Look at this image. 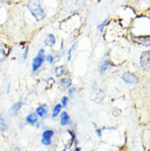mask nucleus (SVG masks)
<instances>
[{"label":"nucleus","mask_w":150,"mask_h":151,"mask_svg":"<svg viewBox=\"0 0 150 151\" xmlns=\"http://www.w3.org/2000/svg\"><path fill=\"white\" fill-rule=\"evenodd\" d=\"M42 0H28L27 8L36 21L40 22L46 17V12L41 5Z\"/></svg>","instance_id":"f257e3e1"},{"label":"nucleus","mask_w":150,"mask_h":151,"mask_svg":"<svg viewBox=\"0 0 150 151\" xmlns=\"http://www.w3.org/2000/svg\"><path fill=\"white\" fill-rule=\"evenodd\" d=\"M85 2V0H66L65 8L69 12H74L82 8Z\"/></svg>","instance_id":"f03ea898"},{"label":"nucleus","mask_w":150,"mask_h":151,"mask_svg":"<svg viewBox=\"0 0 150 151\" xmlns=\"http://www.w3.org/2000/svg\"><path fill=\"white\" fill-rule=\"evenodd\" d=\"M150 53L149 51H146L142 53L140 57V65L143 69L146 72H149L150 68Z\"/></svg>","instance_id":"7ed1b4c3"},{"label":"nucleus","mask_w":150,"mask_h":151,"mask_svg":"<svg viewBox=\"0 0 150 151\" xmlns=\"http://www.w3.org/2000/svg\"><path fill=\"white\" fill-rule=\"evenodd\" d=\"M44 59V51L43 49H40L38 53L36 58H34L33 60V63H32V68H33V71H36L38 68H39L43 63Z\"/></svg>","instance_id":"20e7f679"},{"label":"nucleus","mask_w":150,"mask_h":151,"mask_svg":"<svg viewBox=\"0 0 150 151\" xmlns=\"http://www.w3.org/2000/svg\"><path fill=\"white\" fill-rule=\"evenodd\" d=\"M53 136V132L51 130H47L43 133L42 136V143L45 145H49L51 144V138Z\"/></svg>","instance_id":"39448f33"},{"label":"nucleus","mask_w":150,"mask_h":151,"mask_svg":"<svg viewBox=\"0 0 150 151\" xmlns=\"http://www.w3.org/2000/svg\"><path fill=\"white\" fill-rule=\"evenodd\" d=\"M122 80L127 84H135L137 82V77L132 73H125L122 76Z\"/></svg>","instance_id":"423d86ee"},{"label":"nucleus","mask_w":150,"mask_h":151,"mask_svg":"<svg viewBox=\"0 0 150 151\" xmlns=\"http://www.w3.org/2000/svg\"><path fill=\"white\" fill-rule=\"evenodd\" d=\"M94 96L95 97V98L93 99L92 100H94V101H95L96 103L101 102L102 100L103 99V98H104L103 92V91L100 90V89H96V90L92 93L91 97H94Z\"/></svg>","instance_id":"0eeeda50"},{"label":"nucleus","mask_w":150,"mask_h":151,"mask_svg":"<svg viewBox=\"0 0 150 151\" xmlns=\"http://www.w3.org/2000/svg\"><path fill=\"white\" fill-rule=\"evenodd\" d=\"M55 42H56V40H55V37L54 35L52 34H49L47 35V37L45 38L44 43L45 45L47 46H49V47H52L55 45Z\"/></svg>","instance_id":"6e6552de"},{"label":"nucleus","mask_w":150,"mask_h":151,"mask_svg":"<svg viewBox=\"0 0 150 151\" xmlns=\"http://www.w3.org/2000/svg\"><path fill=\"white\" fill-rule=\"evenodd\" d=\"M6 49H7L6 45L4 44H3L2 42H0V63L4 60V58H6V56H7Z\"/></svg>","instance_id":"1a4fd4ad"},{"label":"nucleus","mask_w":150,"mask_h":151,"mask_svg":"<svg viewBox=\"0 0 150 151\" xmlns=\"http://www.w3.org/2000/svg\"><path fill=\"white\" fill-rule=\"evenodd\" d=\"M69 120H70V117L67 113V112H62V115H61V125H62V126L67 125L69 123Z\"/></svg>","instance_id":"9d476101"},{"label":"nucleus","mask_w":150,"mask_h":151,"mask_svg":"<svg viewBox=\"0 0 150 151\" xmlns=\"http://www.w3.org/2000/svg\"><path fill=\"white\" fill-rule=\"evenodd\" d=\"M22 105V102H19V103H17V104H14V105L12 106V108H11V109L9 110V113H11L12 116H14L16 113L18 112V110L21 109Z\"/></svg>","instance_id":"9b49d317"},{"label":"nucleus","mask_w":150,"mask_h":151,"mask_svg":"<svg viewBox=\"0 0 150 151\" xmlns=\"http://www.w3.org/2000/svg\"><path fill=\"white\" fill-rule=\"evenodd\" d=\"M109 66V62L108 60L103 61L100 64V67H99V72L100 74H103L104 72L107 71V69L108 68Z\"/></svg>","instance_id":"f8f14e48"},{"label":"nucleus","mask_w":150,"mask_h":151,"mask_svg":"<svg viewBox=\"0 0 150 151\" xmlns=\"http://www.w3.org/2000/svg\"><path fill=\"white\" fill-rule=\"evenodd\" d=\"M36 112H37L38 115H39L40 117H44V116H45V115L47 114V112H48L47 108H46V105L44 104V105L39 107L37 109V110H36Z\"/></svg>","instance_id":"ddd939ff"},{"label":"nucleus","mask_w":150,"mask_h":151,"mask_svg":"<svg viewBox=\"0 0 150 151\" xmlns=\"http://www.w3.org/2000/svg\"><path fill=\"white\" fill-rule=\"evenodd\" d=\"M27 120L28 122H30V123H35V122H37L38 117L36 113H30V114H29L27 116Z\"/></svg>","instance_id":"4468645a"},{"label":"nucleus","mask_w":150,"mask_h":151,"mask_svg":"<svg viewBox=\"0 0 150 151\" xmlns=\"http://www.w3.org/2000/svg\"><path fill=\"white\" fill-rule=\"evenodd\" d=\"M0 129L3 131V132H5L8 130V125L6 124V122L4 121V119L3 118V117L0 115Z\"/></svg>","instance_id":"2eb2a0df"},{"label":"nucleus","mask_w":150,"mask_h":151,"mask_svg":"<svg viewBox=\"0 0 150 151\" xmlns=\"http://www.w3.org/2000/svg\"><path fill=\"white\" fill-rule=\"evenodd\" d=\"M61 84L63 87L67 88L71 85V80L70 78H63V79L61 81Z\"/></svg>","instance_id":"dca6fc26"},{"label":"nucleus","mask_w":150,"mask_h":151,"mask_svg":"<svg viewBox=\"0 0 150 151\" xmlns=\"http://www.w3.org/2000/svg\"><path fill=\"white\" fill-rule=\"evenodd\" d=\"M61 109H62V105L61 104H57L54 109H53V117H55L56 116H57V114L59 113V112L61 111Z\"/></svg>","instance_id":"f3484780"},{"label":"nucleus","mask_w":150,"mask_h":151,"mask_svg":"<svg viewBox=\"0 0 150 151\" xmlns=\"http://www.w3.org/2000/svg\"><path fill=\"white\" fill-rule=\"evenodd\" d=\"M64 72V68L63 67H57V68L55 69V73L57 77H59L61 76L62 75V73Z\"/></svg>","instance_id":"a211bd4d"},{"label":"nucleus","mask_w":150,"mask_h":151,"mask_svg":"<svg viewBox=\"0 0 150 151\" xmlns=\"http://www.w3.org/2000/svg\"><path fill=\"white\" fill-rule=\"evenodd\" d=\"M46 60L48 61L49 63H53V56H51V55H49V56H47V58H46Z\"/></svg>","instance_id":"6ab92c4d"},{"label":"nucleus","mask_w":150,"mask_h":151,"mask_svg":"<svg viewBox=\"0 0 150 151\" xmlns=\"http://www.w3.org/2000/svg\"><path fill=\"white\" fill-rule=\"evenodd\" d=\"M74 47L75 45H73L71 48V49L69 50V52H68V60H71V52L73 51V49H74Z\"/></svg>","instance_id":"aec40b11"},{"label":"nucleus","mask_w":150,"mask_h":151,"mask_svg":"<svg viewBox=\"0 0 150 151\" xmlns=\"http://www.w3.org/2000/svg\"><path fill=\"white\" fill-rule=\"evenodd\" d=\"M15 0H0V4H10Z\"/></svg>","instance_id":"412c9836"},{"label":"nucleus","mask_w":150,"mask_h":151,"mask_svg":"<svg viewBox=\"0 0 150 151\" xmlns=\"http://www.w3.org/2000/svg\"><path fill=\"white\" fill-rule=\"evenodd\" d=\"M62 105L65 106L67 104V97H63V98L62 99Z\"/></svg>","instance_id":"4be33fe9"},{"label":"nucleus","mask_w":150,"mask_h":151,"mask_svg":"<svg viewBox=\"0 0 150 151\" xmlns=\"http://www.w3.org/2000/svg\"><path fill=\"white\" fill-rule=\"evenodd\" d=\"M106 22H107V20H106V21H104V22H103V24H101V25H100V26L98 27V30H100V31H102V30H103V27L105 26Z\"/></svg>","instance_id":"5701e85b"},{"label":"nucleus","mask_w":150,"mask_h":151,"mask_svg":"<svg viewBox=\"0 0 150 151\" xmlns=\"http://www.w3.org/2000/svg\"><path fill=\"white\" fill-rule=\"evenodd\" d=\"M75 91V88H71V89H69V91H68V94H69V95H71Z\"/></svg>","instance_id":"b1692460"},{"label":"nucleus","mask_w":150,"mask_h":151,"mask_svg":"<svg viewBox=\"0 0 150 151\" xmlns=\"http://www.w3.org/2000/svg\"><path fill=\"white\" fill-rule=\"evenodd\" d=\"M96 132H97V133H98V136H101V133H100V130H97Z\"/></svg>","instance_id":"393cba45"},{"label":"nucleus","mask_w":150,"mask_h":151,"mask_svg":"<svg viewBox=\"0 0 150 151\" xmlns=\"http://www.w3.org/2000/svg\"><path fill=\"white\" fill-rule=\"evenodd\" d=\"M27 51H28V49H26V53H25V56H24V58H27Z\"/></svg>","instance_id":"a878e982"},{"label":"nucleus","mask_w":150,"mask_h":151,"mask_svg":"<svg viewBox=\"0 0 150 151\" xmlns=\"http://www.w3.org/2000/svg\"><path fill=\"white\" fill-rule=\"evenodd\" d=\"M76 151H80V148H77V149H76Z\"/></svg>","instance_id":"bb28decb"},{"label":"nucleus","mask_w":150,"mask_h":151,"mask_svg":"<svg viewBox=\"0 0 150 151\" xmlns=\"http://www.w3.org/2000/svg\"><path fill=\"white\" fill-rule=\"evenodd\" d=\"M2 28H3V26H2V25H1V24H0V30H1V29H2Z\"/></svg>","instance_id":"cd10ccee"}]
</instances>
